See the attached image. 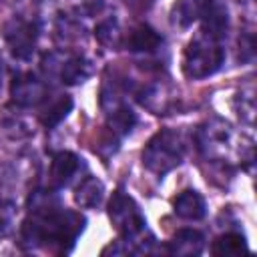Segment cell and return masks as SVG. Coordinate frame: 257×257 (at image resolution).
<instances>
[{
  "label": "cell",
  "instance_id": "6da1fadb",
  "mask_svg": "<svg viewBox=\"0 0 257 257\" xmlns=\"http://www.w3.org/2000/svg\"><path fill=\"white\" fill-rule=\"evenodd\" d=\"M32 209V217L22 227V237L30 245H58L60 251H68L64 245H72L84 229V217L74 211L56 209L50 203Z\"/></svg>",
  "mask_w": 257,
  "mask_h": 257
},
{
  "label": "cell",
  "instance_id": "7a4b0ae2",
  "mask_svg": "<svg viewBox=\"0 0 257 257\" xmlns=\"http://www.w3.org/2000/svg\"><path fill=\"white\" fill-rule=\"evenodd\" d=\"M223 58H225V52L219 40L203 32L187 44L183 54V72L193 80L207 78L221 68Z\"/></svg>",
  "mask_w": 257,
  "mask_h": 257
},
{
  "label": "cell",
  "instance_id": "3957f363",
  "mask_svg": "<svg viewBox=\"0 0 257 257\" xmlns=\"http://www.w3.org/2000/svg\"><path fill=\"white\" fill-rule=\"evenodd\" d=\"M183 161V141L181 135L173 128L159 131L143 149V165L155 173L165 175L179 167Z\"/></svg>",
  "mask_w": 257,
  "mask_h": 257
},
{
  "label": "cell",
  "instance_id": "277c9868",
  "mask_svg": "<svg viewBox=\"0 0 257 257\" xmlns=\"http://www.w3.org/2000/svg\"><path fill=\"white\" fill-rule=\"evenodd\" d=\"M108 217H110L114 229L126 239L139 235L147 225L145 215L141 213L139 205L124 191H114L112 193L110 203H108Z\"/></svg>",
  "mask_w": 257,
  "mask_h": 257
},
{
  "label": "cell",
  "instance_id": "5b68a950",
  "mask_svg": "<svg viewBox=\"0 0 257 257\" xmlns=\"http://www.w3.org/2000/svg\"><path fill=\"white\" fill-rule=\"evenodd\" d=\"M36 36L38 28L36 24L22 20V18H12L10 22L4 24V40L12 52V56L20 60H28L34 52L36 46Z\"/></svg>",
  "mask_w": 257,
  "mask_h": 257
},
{
  "label": "cell",
  "instance_id": "8992f818",
  "mask_svg": "<svg viewBox=\"0 0 257 257\" xmlns=\"http://www.w3.org/2000/svg\"><path fill=\"white\" fill-rule=\"evenodd\" d=\"M10 94H12V100L20 106H34L48 96L44 82L30 72H22L12 80Z\"/></svg>",
  "mask_w": 257,
  "mask_h": 257
},
{
  "label": "cell",
  "instance_id": "52a82bcc",
  "mask_svg": "<svg viewBox=\"0 0 257 257\" xmlns=\"http://www.w3.org/2000/svg\"><path fill=\"white\" fill-rule=\"evenodd\" d=\"M80 167V159L70 151H60L52 157L50 171H48V187L52 191H58L70 183V179L76 175Z\"/></svg>",
  "mask_w": 257,
  "mask_h": 257
},
{
  "label": "cell",
  "instance_id": "ba28073f",
  "mask_svg": "<svg viewBox=\"0 0 257 257\" xmlns=\"http://www.w3.org/2000/svg\"><path fill=\"white\" fill-rule=\"evenodd\" d=\"M173 211H175V215H179L181 219L199 221V219L205 217L207 205H205V199H203L197 191L187 189V191H181V193L173 199Z\"/></svg>",
  "mask_w": 257,
  "mask_h": 257
},
{
  "label": "cell",
  "instance_id": "9c48e42d",
  "mask_svg": "<svg viewBox=\"0 0 257 257\" xmlns=\"http://www.w3.org/2000/svg\"><path fill=\"white\" fill-rule=\"evenodd\" d=\"M161 42H163L161 34L149 24L135 26L126 36V48L131 52H153L161 46Z\"/></svg>",
  "mask_w": 257,
  "mask_h": 257
},
{
  "label": "cell",
  "instance_id": "30bf717a",
  "mask_svg": "<svg viewBox=\"0 0 257 257\" xmlns=\"http://www.w3.org/2000/svg\"><path fill=\"white\" fill-rule=\"evenodd\" d=\"M201 16L205 20L203 32L219 40L225 34V30H227V8L221 2H217V0H209L203 6Z\"/></svg>",
  "mask_w": 257,
  "mask_h": 257
},
{
  "label": "cell",
  "instance_id": "8fae6325",
  "mask_svg": "<svg viewBox=\"0 0 257 257\" xmlns=\"http://www.w3.org/2000/svg\"><path fill=\"white\" fill-rule=\"evenodd\" d=\"M203 235L195 229H181L175 233V237L169 241V251L173 255H199L203 249Z\"/></svg>",
  "mask_w": 257,
  "mask_h": 257
},
{
  "label": "cell",
  "instance_id": "7c38bea8",
  "mask_svg": "<svg viewBox=\"0 0 257 257\" xmlns=\"http://www.w3.org/2000/svg\"><path fill=\"white\" fill-rule=\"evenodd\" d=\"M201 0H177L171 6V24L177 28H189L201 18Z\"/></svg>",
  "mask_w": 257,
  "mask_h": 257
},
{
  "label": "cell",
  "instance_id": "4fadbf2b",
  "mask_svg": "<svg viewBox=\"0 0 257 257\" xmlns=\"http://www.w3.org/2000/svg\"><path fill=\"white\" fill-rule=\"evenodd\" d=\"M72 98L68 94H58L56 98L48 100V104L44 106V110L40 112V122L46 126V128H52L56 124H60L68 112L72 110Z\"/></svg>",
  "mask_w": 257,
  "mask_h": 257
},
{
  "label": "cell",
  "instance_id": "5bb4252c",
  "mask_svg": "<svg viewBox=\"0 0 257 257\" xmlns=\"http://www.w3.org/2000/svg\"><path fill=\"white\" fill-rule=\"evenodd\" d=\"M104 197V187L96 177H86L80 181V185L74 191V201L76 205L84 207V209H92L96 205H100Z\"/></svg>",
  "mask_w": 257,
  "mask_h": 257
},
{
  "label": "cell",
  "instance_id": "9a60e30c",
  "mask_svg": "<svg viewBox=\"0 0 257 257\" xmlns=\"http://www.w3.org/2000/svg\"><path fill=\"white\" fill-rule=\"evenodd\" d=\"M211 253L217 257H239L243 253H249V247L245 243V237L239 233H225L217 237L211 245Z\"/></svg>",
  "mask_w": 257,
  "mask_h": 257
},
{
  "label": "cell",
  "instance_id": "2e32d148",
  "mask_svg": "<svg viewBox=\"0 0 257 257\" xmlns=\"http://www.w3.org/2000/svg\"><path fill=\"white\" fill-rule=\"evenodd\" d=\"M90 76V62L82 56H72L60 66V80L66 84H80Z\"/></svg>",
  "mask_w": 257,
  "mask_h": 257
},
{
  "label": "cell",
  "instance_id": "e0dca14e",
  "mask_svg": "<svg viewBox=\"0 0 257 257\" xmlns=\"http://www.w3.org/2000/svg\"><path fill=\"white\" fill-rule=\"evenodd\" d=\"M94 38H96L102 46L116 48V46L120 44V28H118V22H116L114 18L102 20V22L94 28Z\"/></svg>",
  "mask_w": 257,
  "mask_h": 257
},
{
  "label": "cell",
  "instance_id": "ac0fdd59",
  "mask_svg": "<svg viewBox=\"0 0 257 257\" xmlns=\"http://www.w3.org/2000/svg\"><path fill=\"white\" fill-rule=\"evenodd\" d=\"M2 80H4V64H2V58H0V90H2Z\"/></svg>",
  "mask_w": 257,
  "mask_h": 257
}]
</instances>
